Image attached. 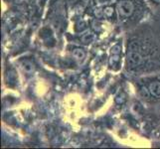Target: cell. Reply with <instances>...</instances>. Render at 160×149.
<instances>
[{"label":"cell","instance_id":"11","mask_svg":"<svg viewBox=\"0 0 160 149\" xmlns=\"http://www.w3.org/2000/svg\"><path fill=\"white\" fill-rule=\"evenodd\" d=\"M120 50H121V48L119 45H114L112 48V50H110V53H112V55H119Z\"/></svg>","mask_w":160,"mask_h":149},{"label":"cell","instance_id":"12","mask_svg":"<svg viewBox=\"0 0 160 149\" xmlns=\"http://www.w3.org/2000/svg\"><path fill=\"white\" fill-rule=\"evenodd\" d=\"M140 93L142 95V97H149V95H151L150 92H149V90L146 89L145 87H141Z\"/></svg>","mask_w":160,"mask_h":149},{"label":"cell","instance_id":"4","mask_svg":"<svg viewBox=\"0 0 160 149\" xmlns=\"http://www.w3.org/2000/svg\"><path fill=\"white\" fill-rule=\"evenodd\" d=\"M72 54H73V57L77 61H80V62L86 58V52L82 48H75Z\"/></svg>","mask_w":160,"mask_h":149},{"label":"cell","instance_id":"14","mask_svg":"<svg viewBox=\"0 0 160 149\" xmlns=\"http://www.w3.org/2000/svg\"><path fill=\"white\" fill-rule=\"evenodd\" d=\"M153 2H155V3H158V4H160V0H152Z\"/></svg>","mask_w":160,"mask_h":149},{"label":"cell","instance_id":"8","mask_svg":"<svg viewBox=\"0 0 160 149\" xmlns=\"http://www.w3.org/2000/svg\"><path fill=\"white\" fill-rule=\"evenodd\" d=\"M103 14L108 18H112L114 14V8L112 6H107L103 9Z\"/></svg>","mask_w":160,"mask_h":149},{"label":"cell","instance_id":"7","mask_svg":"<svg viewBox=\"0 0 160 149\" xmlns=\"http://www.w3.org/2000/svg\"><path fill=\"white\" fill-rule=\"evenodd\" d=\"M140 50V45L138 42L132 41L128 45V52H138Z\"/></svg>","mask_w":160,"mask_h":149},{"label":"cell","instance_id":"9","mask_svg":"<svg viewBox=\"0 0 160 149\" xmlns=\"http://www.w3.org/2000/svg\"><path fill=\"white\" fill-rule=\"evenodd\" d=\"M118 61H119L118 55H112V56L110 57V59H109V64H110V66H115L118 64Z\"/></svg>","mask_w":160,"mask_h":149},{"label":"cell","instance_id":"10","mask_svg":"<svg viewBox=\"0 0 160 149\" xmlns=\"http://www.w3.org/2000/svg\"><path fill=\"white\" fill-rule=\"evenodd\" d=\"M87 28V23L85 21H79L78 24H77V29L78 31H84Z\"/></svg>","mask_w":160,"mask_h":149},{"label":"cell","instance_id":"5","mask_svg":"<svg viewBox=\"0 0 160 149\" xmlns=\"http://www.w3.org/2000/svg\"><path fill=\"white\" fill-rule=\"evenodd\" d=\"M22 68H23V70L28 74H31V73H33V72L35 71L34 64H33L29 60H25V61L22 62Z\"/></svg>","mask_w":160,"mask_h":149},{"label":"cell","instance_id":"2","mask_svg":"<svg viewBox=\"0 0 160 149\" xmlns=\"http://www.w3.org/2000/svg\"><path fill=\"white\" fill-rule=\"evenodd\" d=\"M128 62L131 67H136L142 63V56L138 52H128Z\"/></svg>","mask_w":160,"mask_h":149},{"label":"cell","instance_id":"3","mask_svg":"<svg viewBox=\"0 0 160 149\" xmlns=\"http://www.w3.org/2000/svg\"><path fill=\"white\" fill-rule=\"evenodd\" d=\"M148 90H149L150 93L153 97H160V82L154 81L150 82Z\"/></svg>","mask_w":160,"mask_h":149},{"label":"cell","instance_id":"1","mask_svg":"<svg viewBox=\"0 0 160 149\" xmlns=\"http://www.w3.org/2000/svg\"><path fill=\"white\" fill-rule=\"evenodd\" d=\"M117 11L121 18H128L134 12V5L130 0H120L117 5Z\"/></svg>","mask_w":160,"mask_h":149},{"label":"cell","instance_id":"13","mask_svg":"<svg viewBox=\"0 0 160 149\" xmlns=\"http://www.w3.org/2000/svg\"><path fill=\"white\" fill-rule=\"evenodd\" d=\"M93 14H95V16H96L97 18H102V16H104L103 10L102 8H97L95 11H93Z\"/></svg>","mask_w":160,"mask_h":149},{"label":"cell","instance_id":"6","mask_svg":"<svg viewBox=\"0 0 160 149\" xmlns=\"http://www.w3.org/2000/svg\"><path fill=\"white\" fill-rule=\"evenodd\" d=\"M95 34L92 32H87L85 34H82V36L81 37V41L84 44H91L93 40H95Z\"/></svg>","mask_w":160,"mask_h":149}]
</instances>
